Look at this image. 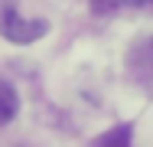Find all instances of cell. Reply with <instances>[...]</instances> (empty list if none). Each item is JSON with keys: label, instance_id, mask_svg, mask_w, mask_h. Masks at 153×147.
Returning <instances> with one entry per match:
<instances>
[{"label": "cell", "instance_id": "6da1fadb", "mask_svg": "<svg viewBox=\"0 0 153 147\" xmlns=\"http://www.w3.org/2000/svg\"><path fill=\"white\" fill-rule=\"evenodd\" d=\"M0 33H3L10 43L26 46V43L42 39V36L49 33V23L39 20V16H23V13H16L13 3H0Z\"/></svg>", "mask_w": 153, "mask_h": 147}, {"label": "cell", "instance_id": "7a4b0ae2", "mask_svg": "<svg viewBox=\"0 0 153 147\" xmlns=\"http://www.w3.org/2000/svg\"><path fill=\"white\" fill-rule=\"evenodd\" d=\"M127 69H130V75H134L143 88L153 92V39H143V43H137V46L130 49Z\"/></svg>", "mask_w": 153, "mask_h": 147}, {"label": "cell", "instance_id": "3957f363", "mask_svg": "<svg viewBox=\"0 0 153 147\" xmlns=\"http://www.w3.org/2000/svg\"><path fill=\"white\" fill-rule=\"evenodd\" d=\"M20 111V95L7 79H0V124H10Z\"/></svg>", "mask_w": 153, "mask_h": 147}, {"label": "cell", "instance_id": "277c9868", "mask_svg": "<svg viewBox=\"0 0 153 147\" xmlns=\"http://www.w3.org/2000/svg\"><path fill=\"white\" fill-rule=\"evenodd\" d=\"M134 144V124H117L111 131H104L91 147H130Z\"/></svg>", "mask_w": 153, "mask_h": 147}, {"label": "cell", "instance_id": "5b68a950", "mask_svg": "<svg viewBox=\"0 0 153 147\" xmlns=\"http://www.w3.org/2000/svg\"><path fill=\"white\" fill-rule=\"evenodd\" d=\"M88 7H91V13H98V16H108V13L121 10L124 0H88Z\"/></svg>", "mask_w": 153, "mask_h": 147}, {"label": "cell", "instance_id": "8992f818", "mask_svg": "<svg viewBox=\"0 0 153 147\" xmlns=\"http://www.w3.org/2000/svg\"><path fill=\"white\" fill-rule=\"evenodd\" d=\"M124 3H134V7H143V3H153V0H124Z\"/></svg>", "mask_w": 153, "mask_h": 147}]
</instances>
